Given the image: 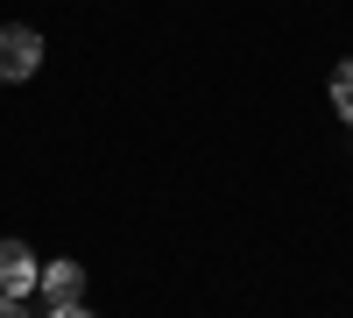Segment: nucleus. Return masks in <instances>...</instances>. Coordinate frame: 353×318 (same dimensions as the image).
<instances>
[{"label": "nucleus", "mask_w": 353, "mask_h": 318, "mask_svg": "<svg viewBox=\"0 0 353 318\" xmlns=\"http://www.w3.org/2000/svg\"><path fill=\"white\" fill-rule=\"evenodd\" d=\"M36 64H43V36L28 21H8V28H0V85L36 78Z\"/></svg>", "instance_id": "obj_1"}, {"label": "nucleus", "mask_w": 353, "mask_h": 318, "mask_svg": "<svg viewBox=\"0 0 353 318\" xmlns=\"http://www.w3.org/2000/svg\"><path fill=\"white\" fill-rule=\"evenodd\" d=\"M36 290L50 297V311H64V304H85V269L71 262V255H57V262L36 269Z\"/></svg>", "instance_id": "obj_2"}, {"label": "nucleus", "mask_w": 353, "mask_h": 318, "mask_svg": "<svg viewBox=\"0 0 353 318\" xmlns=\"http://www.w3.org/2000/svg\"><path fill=\"white\" fill-rule=\"evenodd\" d=\"M36 255H28V241H0V297H28L36 290Z\"/></svg>", "instance_id": "obj_3"}, {"label": "nucleus", "mask_w": 353, "mask_h": 318, "mask_svg": "<svg viewBox=\"0 0 353 318\" xmlns=\"http://www.w3.org/2000/svg\"><path fill=\"white\" fill-rule=\"evenodd\" d=\"M332 106H339V121L353 128V57H346V64L332 71Z\"/></svg>", "instance_id": "obj_4"}, {"label": "nucleus", "mask_w": 353, "mask_h": 318, "mask_svg": "<svg viewBox=\"0 0 353 318\" xmlns=\"http://www.w3.org/2000/svg\"><path fill=\"white\" fill-rule=\"evenodd\" d=\"M0 318H28V311H21V297H0Z\"/></svg>", "instance_id": "obj_5"}, {"label": "nucleus", "mask_w": 353, "mask_h": 318, "mask_svg": "<svg viewBox=\"0 0 353 318\" xmlns=\"http://www.w3.org/2000/svg\"><path fill=\"white\" fill-rule=\"evenodd\" d=\"M50 318H99V311H85V304H64V311H50Z\"/></svg>", "instance_id": "obj_6"}]
</instances>
